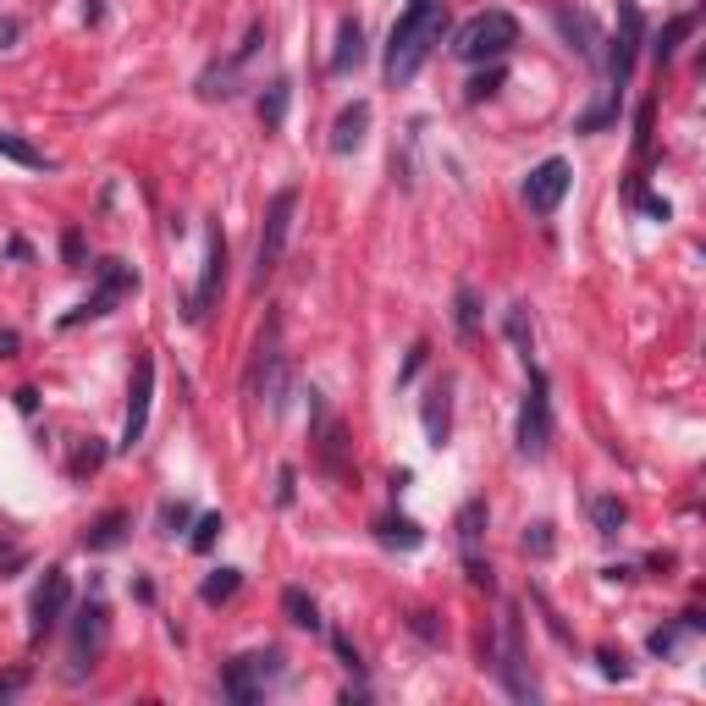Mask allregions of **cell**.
<instances>
[{
	"label": "cell",
	"instance_id": "1",
	"mask_svg": "<svg viewBox=\"0 0 706 706\" xmlns=\"http://www.w3.org/2000/svg\"><path fill=\"white\" fill-rule=\"evenodd\" d=\"M441 34H448V12H441V0H409V12L392 23V39H387V77L409 83L425 66V56H430V45Z\"/></svg>",
	"mask_w": 706,
	"mask_h": 706
},
{
	"label": "cell",
	"instance_id": "2",
	"mask_svg": "<svg viewBox=\"0 0 706 706\" xmlns=\"http://www.w3.org/2000/svg\"><path fill=\"white\" fill-rule=\"evenodd\" d=\"M513 45H519L513 12H480V17H470V23L459 28V39H453V50H459L464 61H502Z\"/></svg>",
	"mask_w": 706,
	"mask_h": 706
},
{
	"label": "cell",
	"instance_id": "3",
	"mask_svg": "<svg viewBox=\"0 0 706 706\" xmlns=\"http://www.w3.org/2000/svg\"><path fill=\"white\" fill-rule=\"evenodd\" d=\"M552 448V398H547V376L530 370V398L519 409V453L541 459Z\"/></svg>",
	"mask_w": 706,
	"mask_h": 706
},
{
	"label": "cell",
	"instance_id": "4",
	"mask_svg": "<svg viewBox=\"0 0 706 706\" xmlns=\"http://www.w3.org/2000/svg\"><path fill=\"white\" fill-rule=\"evenodd\" d=\"M277 673H282V657H277V652H248V657L227 662V673H221V695L248 706V701L265 695V684H271Z\"/></svg>",
	"mask_w": 706,
	"mask_h": 706
},
{
	"label": "cell",
	"instance_id": "5",
	"mask_svg": "<svg viewBox=\"0 0 706 706\" xmlns=\"http://www.w3.org/2000/svg\"><path fill=\"white\" fill-rule=\"evenodd\" d=\"M293 216H299V188H282L265 210V227H259V282L282 265L288 254V232H293Z\"/></svg>",
	"mask_w": 706,
	"mask_h": 706
},
{
	"label": "cell",
	"instance_id": "6",
	"mask_svg": "<svg viewBox=\"0 0 706 706\" xmlns=\"http://www.w3.org/2000/svg\"><path fill=\"white\" fill-rule=\"evenodd\" d=\"M569 183H574V171H569V160H563V155H552V160H541L536 171L524 176V205L536 210V216H552V210L563 205Z\"/></svg>",
	"mask_w": 706,
	"mask_h": 706
},
{
	"label": "cell",
	"instance_id": "7",
	"mask_svg": "<svg viewBox=\"0 0 706 706\" xmlns=\"http://www.w3.org/2000/svg\"><path fill=\"white\" fill-rule=\"evenodd\" d=\"M149 398H155V360L144 353V360L133 365V392H127V425H122V441L117 448H138V436L149 425Z\"/></svg>",
	"mask_w": 706,
	"mask_h": 706
},
{
	"label": "cell",
	"instance_id": "8",
	"mask_svg": "<svg viewBox=\"0 0 706 706\" xmlns=\"http://www.w3.org/2000/svg\"><path fill=\"white\" fill-rule=\"evenodd\" d=\"M133 282H138V277L127 271L122 259H106V265H100V288H95V299H88L83 309H72V315H66V326H77V320H95V315H111V304H117L122 293H133Z\"/></svg>",
	"mask_w": 706,
	"mask_h": 706
},
{
	"label": "cell",
	"instance_id": "9",
	"mask_svg": "<svg viewBox=\"0 0 706 706\" xmlns=\"http://www.w3.org/2000/svg\"><path fill=\"white\" fill-rule=\"evenodd\" d=\"M502 684H508L513 701H536V695H541V690H536V673H530V662H524L519 618H513V612H508V630H502Z\"/></svg>",
	"mask_w": 706,
	"mask_h": 706
},
{
	"label": "cell",
	"instance_id": "10",
	"mask_svg": "<svg viewBox=\"0 0 706 706\" xmlns=\"http://www.w3.org/2000/svg\"><path fill=\"white\" fill-rule=\"evenodd\" d=\"M66 601H72V580H66L61 569H45V585L34 591V641H39V635H50V630L61 624Z\"/></svg>",
	"mask_w": 706,
	"mask_h": 706
},
{
	"label": "cell",
	"instance_id": "11",
	"mask_svg": "<svg viewBox=\"0 0 706 706\" xmlns=\"http://www.w3.org/2000/svg\"><path fill=\"white\" fill-rule=\"evenodd\" d=\"M221 282H227V243H221V232H210V259H205V282H199V293H194V304H188V320H205V315H210V304H216Z\"/></svg>",
	"mask_w": 706,
	"mask_h": 706
},
{
	"label": "cell",
	"instance_id": "12",
	"mask_svg": "<svg viewBox=\"0 0 706 706\" xmlns=\"http://www.w3.org/2000/svg\"><path fill=\"white\" fill-rule=\"evenodd\" d=\"M100 635H106V607L95 601V607H83V624H77V635H72V679L88 668L83 657L100 652Z\"/></svg>",
	"mask_w": 706,
	"mask_h": 706
},
{
	"label": "cell",
	"instance_id": "13",
	"mask_svg": "<svg viewBox=\"0 0 706 706\" xmlns=\"http://www.w3.org/2000/svg\"><path fill=\"white\" fill-rule=\"evenodd\" d=\"M618 23H624V34L612 39V77L624 83V77H630V66H635V45H641V12L630 7V0L618 7Z\"/></svg>",
	"mask_w": 706,
	"mask_h": 706
},
{
	"label": "cell",
	"instance_id": "14",
	"mask_svg": "<svg viewBox=\"0 0 706 706\" xmlns=\"http://www.w3.org/2000/svg\"><path fill=\"white\" fill-rule=\"evenodd\" d=\"M365 127H370V106H365V100H353V106L337 117V127H331V149H337V155L360 149V144H365Z\"/></svg>",
	"mask_w": 706,
	"mask_h": 706
},
{
	"label": "cell",
	"instance_id": "15",
	"mask_svg": "<svg viewBox=\"0 0 706 706\" xmlns=\"http://www.w3.org/2000/svg\"><path fill=\"white\" fill-rule=\"evenodd\" d=\"M480 536H486V502L475 497V502L459 508V547H464V563L480 558Z\"/></svg>",
	"mask_w": 706,
	"mask_h": 706
},
{
	"label": "cell",
	"instance_id": "16",
	"mask_svg": "<svg viewBox=\"0 0 706 706\" xmlns=\"http://www.w3.org/2000/svg\"><path fill=\"white\" fill-rule=\"evenodd\" d=\"M365 61V28L353 23V17H342V28H337V56H331V72H353Z\"/></svg>",
	"mask_w": 706,
	"mask_h": 706
},
{
	"label": "cell",
	"instance_id": "17",
	"mask_svg": "<svg viewBox=\"0 0 706 706\" xmlns=\"http://www.w3.org/2000/svg\"><path fill=\"white\" fill-rule=\"evenodd\" d=\"M448 425H453V414H448V387H430V398H425V441H430V448H441V441H448Z\"/></svg>",
	"mask_w": 706,
	"mask_h": 706
},
{
	"label": "cell",
	"instance_id": "18",
	"mask_svg": "<svg viewBox=\"0 0 706 706\" xmlns=\"http://www.w3.org/2000/svg\"><path fill=\"white\" fill-rule=\"evenodd\" d=\"M282 612H288V624H299V630H320V607H315V596H304L299 585L282 591Z\"/></svg>",
	"mask_w": 706,
	"mask_h": 706
},
{
	"label": "cell",
	"instance_id": "19",
	"mask_svg": "<svg viewBox=\"0 0 706 706\" xmlns=\"http://www.w3.org/2000/svg\"><path fill=\"white\" fill-rule=\"evenodd\" d=\"M591 519H596V536H618V530H624V519H630V508L618 502V497H596V502H591Z\"/></svg>",
	"mask_w": 706,
	"mask_h": 706
},
{
	"label": "cell",
	"instance_id": "20",
	"mask_svg": "<svg viewBox=\"0 0 706 706\" xmlns=\"http://www.w3.org/2000/svg\"><path fill=\"white\" fill-rule=\"evenodd\" d=\"M376 536L387 541V547H403V552H414L425 536H419V524H409V519H376Z\"/></svg>",
	"mask_w": 706,
	"mask_h": 706
},
{
	"label": "cell",
	"instance_id": "21",
	"mask_svg": "<svg viewBox=\"0 0 706 706\" xmlns=\"http://www.w3.org/2000/svg\"><path fill=\"white\" fill-rule=\"evenodd\" d=\"M558 23H563V34H569V39H580V50H585V56H596L601 34H596V23H591L585 12H558Z\"/></svg>",
	"mask_w": 706,
	"mask_h": 706
},
{
	"label": "cell",
	"instance_id": "22",
	"mask_svg": "<svg viewBox=\"0 0 706 706\" xmlns=\"http://www.w3.org/2000/svg\"><path fill=\"white\" fill-rule=\"evenodd\" d=\"M238 585H243V574H238V569H216V574L199 585V596L216 607V601H232V596H238Z\"/></svg>",
	"mask_w": 706,
	"mask_h": 706
},
{
	"label": "cell",
	"instance_id": "23",
	"mask_svg": "<svg viewBox=\"0 0 706 706\" xmlns=\"http://www.w3.org/2000/svg\"><path fill=\"white\" fill-rule=\"evenodd\" d=\"M0 155L17 160V166H28V171H45V166H50V160H45V149H34V144L12 138V133H0Z\"/></svg>",
	"mask_w": 706,
	"mask_h": 706
},
{
	"label": "cell",
	"instance_id": "24",
	"mask_svg": "<svg viewBox=\"0 0 706 706\" xmlns=\"http://www.w3.org/2000/svg\"><path fill=\"white\" fill-rule=\"evenodd\" d=\"M288 95H293L288 83H271V95L259 100V122H265V127H282V117H288Z\"/></svg>",
	"mask_w": 706,
	"mask_h": 706
},
{
	"label": "cell",
	"instance_id": "25",
	"mask_svg": "<svg viewBox=\"0 0 706 706\" xmlns=\"http://www.w3.org/2000/svg\"><path fill=\"white\" fill-rule=\"evenodd\" d=\"M122 530H127V513H106L95 530H88V547H95V552H100V547H117Z\"/></svg>",
	"mask_w": 706,
	"mask_h": 706
},
{
	"label": "cell",
	"instance_id": "26",
	"mask_svg": "<svg viewBox=\"0 0 706 706\" xmlns=\"http://www.w3.org/2000/svg\"><path fill=\"white\" fill-rule=\"evenodd\" d=\"M524 552L530 558H552V524H530L524 530Z\"/></svg>",
	"mask_w": 706,
	"mask_h": 706
},
{
	"label": "cell",
	"instance_id": "27",
	"mask_svg": "<svg viewBox=\"0 0 706 706\" xmlns=\"http://www.w3.org/2000/svg\"><path fill=\"white\" fill-rule=\"evenodd\" d=\"M216 536H221V513H205L199 530H194V547L205 552V547H216Z\"/></svg>",
	"mask_w": 706,
	"mask_h": 706
},
{
	"label": "cell",
	"instance_id": "28",
	"mask_svg": "<svg viewBox=\"0 0 706 706\" xmlns=\"http://www.w3.org/2000/svg\"><path fill=\"white\" fill-rule=\"evenodd\" d=\"M690 28H695V17H679V23H673V28L662 34V45H657V61H668V56H673V45H679V39H684Z\"/></svg>",
	"mask_w": 706,
	"mask_h": 706
},
{
	"label": "cell",
	"instance_id": "29",
	"mask_svg": "<svg viewBox=\"0 0 706 706\" xmlns=\"http://www.w3.org/2000/svg\"><path fill=\"white\" fill-rule=\"evenodd\" d=\"M601 673H607V679H630V662L618 657V652H601Z\"/></svg>",
	"mask_w": 706,
	"mask_h": 706
},
{
	"label": "cell",
	"instance_id": "30",
	"mask_svg": "<svg viewBox=\"0 0 706 706\" xmlns=\"http://www.w3.org/2000/svg\"><path fill=\"white\" fill-rule=\"evenodd\" d=\"M459 326H464V331H475V293H470V288L459 293Z\"/></svg>",
	"mask_w": 706,
	"mask_h": 706
},
{
	"label": "cell",
	"instance_id": "31",
	"mask_svg": "<svg viewBox=\"0 0 706 706\" xmlns=\"http://www.w3.org/2000/svg\"><path fill=\"white\" fill-rule=\"evenodd\" d=\"M160 519H166V536H176V530H183V524H188V508H183V502H176V508H166Z\"/></svg>",
	"mask_w": 706,
	"mask_h": 706
},
{
	"label": "cell",
	"instance_id": "32",
	"mask_svg": "<svg viewBox=\"0 0 706 706\" xmlns=\"http://www.w3.org/2000/svg\"><path fill=\"white\" fill-rule=\"evenodd\" d=\"M497 83H502L497 72H486V77H475V83H470V100H486V95H491V88H497Z\"/></svg>",
	"mask_w": 706,
	"mask_h": 706
},
{
	"label": "cell",
	"instance_id": "33",
	"mask_svg": "<svg viewBox=\"0 0 706 706\" xmlns=\"http://www.w3.org/2000/svg\"><path fill=\"white\" fill-rule=\"evenodd\" d=\"M17 353V331H0V360H12Z\"/></svg>",
	"mask_w": 706,
	"mask_h": 706
}]
</instances>
